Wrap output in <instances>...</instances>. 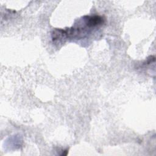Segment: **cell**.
I'll return each mask as SVG.
<instances>
[{
  "label": "cell",
  "mask_w": 156,
  "mask_h": 156,
  "mask_svg": "<svg viewBox=\"0 0 156 156\" xmlns=\"http://www.w3.org/2000/svg\"><path fill=\"white\" fill-rule=\"evenodd\" d=\"M85 20L88 26L94 27L98 26L103 23V18L100 16H87L85 17Z\"/></svg>",
  "instance_id": "obj_1"
},
{
  "label": "cell",
  "mask_w": 156,
  "mask_h": 156,
  "mask_svg": "<svg viewBox=\"0 0 156 156\" xmlns=\"http://www.w3.org/2000/svg\"><path fill=\"white\" fill-rule=\"evenodd\" d=\"M68 153V151H64V152H63V154H62V156H66V154H67Z\"/></svg>",
  "instance_id": "obj_2"
}]
</instances>
